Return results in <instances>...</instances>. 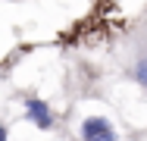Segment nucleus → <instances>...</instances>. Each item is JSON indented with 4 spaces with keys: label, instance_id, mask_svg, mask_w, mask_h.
<instances>
[{
    "label": "nucleus",
    "instance_id": "nucleus-1",
    "mask_svg": "<svg viewBox=\"0 0 147 141\" xmlns=\"http://www.w3.org/2000/svg\"><path fill=\"white\" fill-rule=\"evenodd\" d=\"M82 135H85V141H116V132L107 119H85Z\"/></svg>",
    "mask_w": 147,
    "mask_h": 141
},
{
    "label": "nucleus",
    "instance_id": "nucleus-2",
    "mask_svg": "<svg viewBox=\"0 0 147 141\" xmlns=\"http://www.w3.org/2000/svg\"><path fill=\"white\" fill-rule=\"evenodd\" d=\"M25 113H28V119L38 125V129H50V125H53L50 107H47L44 100H38V97H28V100H25Z\"/></svg>",
    "mask_w": 147,
    "mask_h": 141
},
{
    "label": "nucleus",
    "instance_id": "nucleus-3",
    "mask_svg": "<svg viewBox=\"0 0 147 141\" xmlns=\"http://www.w3.org/2000/svg\"><path fill=\"white\" fill-rule=\"evenodd\" d=\"M135 72H138V82L147 88V60H141V63H138V69H135Z\"/></svg>",
    "mask_w": 147,
    "mask_h": 141
}]
</instances>
